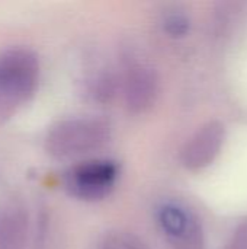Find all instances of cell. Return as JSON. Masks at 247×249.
<instances>
[{"label": "cell", "instance_id": "cell-1", "mask_svg": "<svg viewBox=\"0 0 247 249\" xmlns=\"http://www.w3.org/2000/svg\"><path fill=\"white\" fill-rule=\"evenodd\" d=\"M41 79L38 54L15 45L0 51V124L10 121L35 96Z\"/></svg>", "mask_w": 247, "mask_h": 249}, {"label": "cell", "instance_id": "cell-4", "mask_svg": "<svg viewBox=\"0 0 247 249\" xmlns=\"http://www.w3.org/2000/svg\"><path fill=\"white\" fill-rule=\"evenodd\" d=\"M157 222L173 249H205L202 225L189 209L166 203L157 210Z\"/></svg>", "mask_w": 247, "mask_h": 249}, {"label": "cell", "instance_id": "cell-11", "mask_svg": "<svg viewBox=\"0 0 247 249\" xmlns=\"http://www.w3.org/2000/svg\"><path fill=\"white\" fill-rule=\"evenodd\" d=\"M224 249H247V222L240 223L234 229Z\"/></svg>", "mask_w": 247, "mask_h": 249}, {"label": "cell", "instance_id": "cell-3", "mask_svg": "<svg viewBox=\"0 0 247 249\" xmlns=\"http://www.w3.org/2000/svg\"><path fill=\"white\" fill-rule=\"evenodd\" d=\"M116 177L118 166L115 162L106 159L86 160L64 174V188L79 200L99 201L111 194Z\"/></svg>", "mask_w": 247, "mask_h": 249}, {"label": "cell", "instance_id": "cell-5", "mask_svg": "<svg viewBox=\"0 0 247 249\" xmlns=\"http://www.w3.org/2000/svg\"><path fill=\"white\" fill-rule=\"evenodd\" d=\"M226 142V127L221 121L213 120L201 125L185 143L181 152V162L189 171H199L210 166L220 155Z\"/></svg>", "mask_w": 247, "mask_h": 249}, {"label": "cell", "instance_id": "cell-10", "mask_svg": "<svg viewBox=\"0 0 247 249\" xmlns=\"http://www.w3.org/2000/svg\"><path fill=\"white\" fill-rule=\"evenodd\" d=\"M163 28H165V31L170 36H173V38H182V36H185L189 32L191 20H189V18L185 13H182V12H173V13H169L165 18Z\"/></svg>", "mask_w": 247, "mask_h": 249}, {"label": "cell", "instance_id": "cell-8", "mask_svg": "<svg viewBox=\"0 0 247 249\" xmlns=\"http://www.w3.org/2000/svg\"><path fill=\"white\" fill-rule=\"evenodd\" d=\"M98 249H148V247L131 232L115 231L102 238Z\"/></svg>", "mask_w": 247, "mask_h": 249}, {"label": "cell", "instance_id": "cell-7", "mask_svg": "<svg viewBox=\"0 0 247 249\" xmlns=\"http://www.w3.org/2000/svg\"><path fill=\"white\" fill-rule=\"evenodd\" d=\"M31 217L28 207L17 198L0 203V249H28Z\"/></svg>", "mask_w": 247, "mask_h": 249}, {"label": "cell", "instance_id": "cell-6", "mask_svg": "<svg viewBox=\"0 0 247 249\" xmlns=\"http://www.w3.org/2000/svg\"><path fill=\"white\" fill-rule=\"evenodd\" d=\"M122 95L131 112L141 114L150 109L159 96V76L156 70L143 63L130 66L122 80Z\"/></svg>", "mask_w": 247, "mask_h": 249}, {"label": "cell", "instance_id": "cell-2", "mask_svg": "<svg viewBox=\"0 0 247 249\" xmlns=\"http://www.w3.org/2000/svg\"><path fill=\"white\" fill-rule=\"evenodd\" d=\"M111 125L96 117H74L55 123L45 134L44 147L54 159H71L102 147Z\"/></svg>", "mask_w": 247, "mask_h": 249}, {"label": "cell", "instance_id": "cell-9", "mask_svg": "<svg viewBox=\"0 0 247 249\" xmlns=\"http://www.w3.org/2000/svg\"><path fill=\"white\" fill-rule=\"evenodd\" d=\"M115 79L111 74L102 73L99 76H95L87 86V92L89 95L93 96V99L99 101V102H108L112 99V96L115 95Z\"/></svg>", "mask_w": 247, "mask_h": 249}]
</instances>
